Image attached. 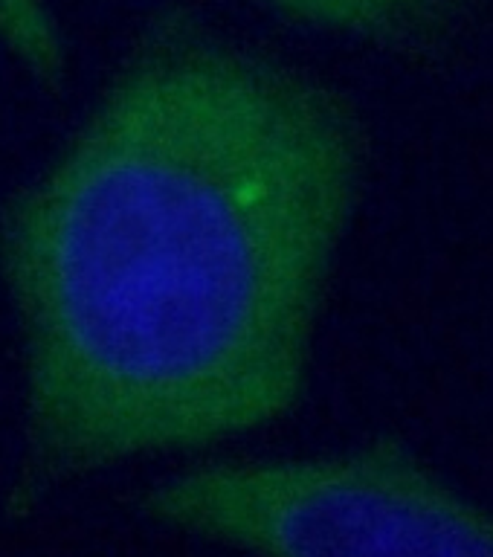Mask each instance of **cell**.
Returning a JSON list of instances; mask_svg holds the SVG:
<instances>
[{
    "mask_svg": "<svg viewBox=\"0 0 493 557\" xmlns=\"http://www.w3.org/2000/svg\"><path fill=\"white\" fill-rule=\"evenodd\" d=\"M0 47L38 90H64L70 53L49 0H0Z\"/></svg>",
    "mask_w": 493,
    "mask_h": 557,
    "instance_id": "obj_3",
    "label": "cell"
},
{
    "mask_svg": "<svg viewBox=\"0 0 493 557\" xmlns=\"http://www.w3.org/2000/svg\"><path fill=\"white\" fill-rule=\"evenodd\" d=\"M369 128L319 73L186 3L140 24L56 154L0 203L21 354L6 511L299 406Z\"/></svg>",
    "mask_w": 493,
    "mask_h": 557,
    "instance_id": "obj_1",
    "label": "cell"
},
{
    "mask_svg": "<svg viewBox=\"0 0 493 557\" xmlns=\"http://www.w3.org/2000/svg\"><path fill=\"white\" fill-rule=\"evenodd\" d=\"M285 18L371 47L421 70L453 64L476 24V0H261Z\"/></svg>",
    "mask_w": 493,
    "mask_h": 557,
    "instance_id": "obj_2",
    "label": "cell"
}]
</instances>
